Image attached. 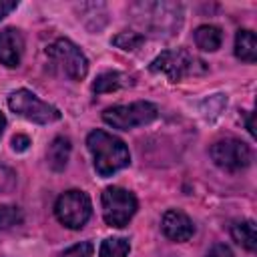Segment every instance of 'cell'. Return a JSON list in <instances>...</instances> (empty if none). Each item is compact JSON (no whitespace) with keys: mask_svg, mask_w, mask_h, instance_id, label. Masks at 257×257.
I'll return each mask as SVG.
<instances>
[{"mask_svg":"<svg viewBox=\"0 0 257 257\" xmlns=\"http://www.w3.org/2000/svg\"><path fill=\"white\" fill-rule=\"evenodd\" d=\"M86 145L94 157V169L100 177H110L131 163L126 145L104 131H92L86 139Z\"/></svg>","mask_w":257,"mask_h":257,"instance_id":"1","label":"cell"},{"mask_svg":"<svg viewBox=\"0 0 257 257\" xmlns=\"http://www.w3.org/2000/svg\"><path fill=\"white\" fill-rule=\"evenodd\" d=\"M151 70L153 72H161L165 74L169 80L177 82L185 76H195V74H203L207 70L205 62L197 56H193L189 50L185 48H177V50H165L161 52L153 62H151Z\"/></svg>","mask_w":257,"mask_h":257,"instance_id":"2","label":"cell"},{"mask_svg":"<svg viewBox=\"0 0 257 257\" xmlns=\"http://www.w3.org/2000/svg\"><path fill=\"white\" fill-rule=\"evenodd\" d=\"M155 118H157V106L147 100H137L131 104H116L102 112V120L118 131L143 126Z\"/></svg>","mask_w":257,"mask_h":257,"instance_id":"3","label":"cell"},{"mask_svg":"<svg viewBox=\"0 0 257 257\" xmlns=\"http://www.w3.org/2000/svg\"><path fill=\"white\" fill-rule=\"evenodd\" d=\"M102 217L110 227H124L137 211V199L122 187H108L102 191Z\"/></svg>","mask_w":257,"mask_h":257,"instance_id":"4","label":"cell"},{"mask_svg":"<svg viewBox=\"0 0 257 257\" xmlns=\"http://www.w3.org/2000/svg\"><path fill=\"white\" fill-rule=\"evenodd\" d=\"M8 106L12 108V112H16L32 122H38V124H48V122H54L60 118V110L56 106L40 100L36 94H32L26 88L14 90L8 96Z\"/></svg>","mask_w":257,"mask_h":257,"instance_id":"5","label":"cell"},{"mask_svg":"<svg viewBox=\"0 0 257 257\" xmlns=\"http://www.w3.org/2000/svg\"><path fill=\"white\" fill-rule=\"evenodd\" d=\"M46 54L72 80H80L88 72V60H86V56L68 38H58L56 42H52L46 48Z\"/></svg>","mask_w":257,"mask_h":257,"instance_id":"6","label":"cell"},{"mask_svg":"<svg viewBox=\"0 0 257 257\" xmlns=\"http://www.w3.org/2000/svg\"><path fill=\"white\" fill-rule=\"evenodd\" d=\"M54 213H56V219L64 227H68V229H80L90 219L92 205H90V199H88L86 193L74 189V191L62 193L56 199Z\"/></svg>","mask_w":257,"mask_h":257,"instance_id":"7","label":"cell"},{"mask_svg":"<svg viewBox=\"0 0 257 257\" xmlns=\"http://www.w3.org/2000/svg\"><path fill=\"white\" fill-rule=\"evenodd\" d=\"M211 159L225 171H241L251 163V149L239 139H221L211 147Z\"/></svg>","mask_w":257,"mask_h":257,"instance_id":"8","label":"cell"},{"mask_svg":"<svg viewBox=\"0 0 257 257\" xmlns=\"http://www.w3.org/2000/svg\"><path fill=\"white\" fill-rule=\"evenodd\" d=\"M161 227H163V233L171 241H189L195 233L193 221L183 211H177V209H171L163 215Z\"/></svg>","mask_w":257,"mask_h":257,"instance_id":"9","label":"cell"},{"mask_svg":"<svg viewBox=\"0 0 257 257\" xmlns=\"http://www.w3.org/2000/svg\"><path fill=\"white\" fill-rule=\"evenodd\" d=\"M24 50V40L20 30L16 28H4L0 30V62L14 68L20 64V56Z\"/></svg>","mask_w":257,"mask_h":257,"instance_id":"10","label":"cell"},{"mask_svg":"<svg viewBox=\"0 0 257 257\" xmlns=\"http://www.w3.org/2000/svg\"><path fill=\"white\" fill-rule=\"evenodd\" d=\"M68 157H70V141L66 137H56L50 147H48V153H46V159H48V165L52 171H62L68 163Z\"/></svg>","mask_w":257,"mask_h":257,"instance_id":"11","label":"cell"},{"mask_svg":"<svg viewBox=\"0 0 257 257\" xmlns=\"http://www.w3.org/2000/svg\"><path fill=\"white\" fill-rule=\"evenodd\" d=\"M223 42V34H221V28L213 26V24H203L195 30V44L197 48L201 50H207V52H213L221 46Z\"/></svg>","mask_w":257,"mask_h":257,"instance_id":"12","label":"cell"},{"mask_svg":"<svg viewBox=\"0 0 257 257\" xmlns=\"http://www.w3.org/2000/svg\"><path fill=\"white\" fill-rule=\"evenodd\" d=\"M235 54L245 62L257 60V38L251 30H239L235 36Z\"/></svg>","mask_w":257,"mask_h":257,"instance_id":"13","label":"cell"},{"mask_svg":"<svg viewBox=\"0 0 257 257\" xmlns=\"http://www.w3.org/2000/svg\"><path fill=\"white\" fill-rule=\"evenodd\" d=\"M231 235L239 245H243L249 251H255V247H257V231H255V223L253 221L235 223L233 229H231Z\"/></svg>","mask_w":257,"mask_h":257,"instance_id":"14","label":"cell"},{"mask_svg":"<svg viewBox=\"0 0 257 257\" xmlns=\"http://www.w3.org/2000/svg\"><path fill=\"white\" fill-rule=\"evenodd\" d=\"M126 82H128V80H126V76H124V74L110 70V72H102L100 76H96V80L92 82V90H94L96 94L112 92V90H116V88L124 86Z\"/></svg>","mask_w":257,"mask_h":257,"instance_id":"15","label":"cell"},{"mask_svg":"<svg viewBox=\"0 0 257 257\" xmlns=\"http://www.w3.org/2000/svg\"><path fill=\"white\" fill-rule=\"evenodd\" d=\"M128 249H131V245H128L126 239L110 237V239H104L102 241L98 255L100 257H126L128 255Z\"/></svg>","mask_w":257,"mask_h":257,"instance_id":"16","label":"cell"},{"mask_svg":"<svg viewBox=\"0 0 257 257\" xmlns=\"http://www.w3.org/2000/svg\"><path fill=\"white\" fill-rule=\"evenodd\" d=\"M145 42V36L143 34H137V32H120L112 38V44L122 48V50H135L139 48L141 44Z\"/></svg>","mask_w":257,"mask_h":257,"instance_id":"17","label":"cell"},{"mask_svg":"<svg viewBox=\"0 0 257 257\" xmlns=\"http://www.w3.org/2000/svg\"><path fill=\"white\" fill-rule=\"evenodd\" d=\"M22 223V211L12 205L0 207V229H10L14 225Z\"/></svg>","mask_w":257,"mask_h":257,"instance_id":"18","label":"cell"},{"mask_svg":"<svg viewBox=\"0 0 257 257\" xmlns=\"http://www.w3.org/2000/svg\"><path fill=\"white\" fill-rule=\"evenodd\" d=\"M92 251H94L92 243L84 241V243H76V245L68 247L60 257H92Z\"/></svg>","mask_w":257,"mask_h":257,"instance_id":"19","label":"cell"},{"mask_svg":"<svg viewBox=\"0 0 257 257\" xmlns=\"http://www.w3.org/2000/svg\"><path fill=\"white\" fill-rule=\"evenodd\" d=\"M14 185H16V175H14V171L0 163V193L12 191Z\"/></svg>","mask_w":257,"mask_h":257,"instance_id":"20","label":"cell"},{"mask_svg":"<svg viewBox=\"0 0 257 257\" xmlns=\"http://www.w3.org/2000/svg\"><path fill=\"white\" fill-rule=\"evenodd\" d=\"M28 145H30V139L26 135H14L12 137V149L16 153H24L28 149Z\"/></svg>","mask_w":257,"mask_h":257,"instance_id":"21","label":"cell"},{"mask_svg":"<svg viewBox=\"0 0 257 257\" xmlns=\"http://www.w3.org/2000/svg\"><path fill=\"white\" fill-rule=\"evenodd\" d=\"M207 257H233V253H231V249H229L227 245L217 243V245H213V247L209 249Z\"/></svg>","mask_w":257,"mask_h":257,"instance_id":"22","label":"cell"},{"mask_svg":"<svg viewBox=\"0 0 257 257\" xmlns=\"http://www.w3.org/2000/svg\"><path fill=\"white\" fill-rule=\"evenodd\" d=\"M16 6H18L16 0H0V20H2L4 16H8Z\"/></svg>","mask_w":257,"mask_h":257,"instance_id":"23","label":"cell"},{"mask_svg":"<svg viewBox=\"0 0 257 257\" xmlns=\"http://www.w3.org/2000/svg\"><path fill=\"white\" fill-rule=\"evenodd\" d=\"M247 131H249V135H255V131H253V122H251V114L247 116Z\"/></svg>","mask_w":257,"mask_h":257,"instance_id":"24","label":"cell"},{"mask_svg":"<svg viewBox=\"0 0 257 257\" xmlns=\"http://www.w3.org/2000/svg\"><path fill=\"white\" fill-rule=\"evenodd\" d=\"M4 126H6V118H4V114L0 112V135H2V131H4Z\"/></svg>","mask_w":257,"mask_h":257,"instance_id":"25","label":"cell"}]
</instances>
